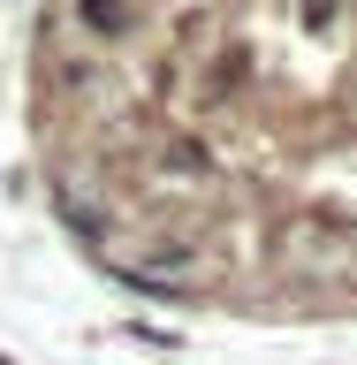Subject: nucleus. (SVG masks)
<instances>
[{
	"label": "nucleus",
	"instance_id": "3",
	"mask_svg": "<svg viewBox=\"0 0 357 365\" xmlns=\"http://www.w3.org/2000/svg\"><path fill=\"white\" fill-rule=\"evenodd\" d=\"M167 160H175V168H198V175L213 168V153H205L198 137H167Z\"/></svg>",
	"mask_w": 357,
	"mask_h": 365
},
{
	"label": "nucleus",
	"instance_id": "1",
	"mask_svg": "<svg viewBox=\"0 0 357 365\" xmlns=\"http://www.w3.org/2000/svg\"><path fill=\"white\" fill-rule=\"evenodd\" d=\"M68 16L84 23L99 46H114V38H130V31H137V0H68Z\"/></svg>",
	"mask_w": 357,
	"mask_h": 365
},
{
	"label": "nucleus",
	"instance_id": "2",
	"mask_svg": "<svg viewBox=\"0 0 357 365\" xmlns=\"http://www.w3.org/2000/svg\"><path fill=\"white\" fill-rule=\"evenodd\" d=\"M296 23H304V31H319V38H327V31H335V23H342V0H296Z\"/></svg>",
	"mask_w": 357,
	"mask_h": 365
}]
</instances>
